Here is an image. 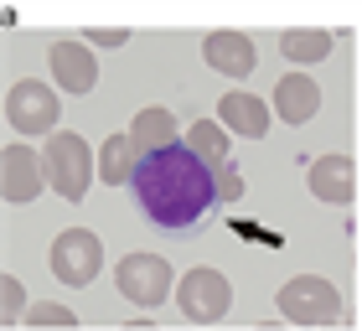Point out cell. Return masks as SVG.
<instances>
[{
  "label": "cell",
  "instance_id": "3",
  "mask_svg": "<svg viewBox=\"0 0 362 331\" xmlns=\"http://www.w3.org/2000/svg\"><path fill=\"white\" fill-rule=\"evenodd\" d=\"M279 316L295 326H332L341 321V295L321 274H295L279 285Z\"/></svg>",
  "mask_w": 362,
  "mask_h": 331
},
{
  "label": "cell",
  "instance_id": "9",
  "mask_svg": "<svg viewBox=\"0 0 362 331\" xmlns=\"http://www.w3.org/2000/svg\"><path fill=\"white\" fill-rule=\"evenodd\" d=\"M202 57H207V68L212 73H223V78H249L254 73V62H259V52H254V42L243 37V31H207V42H202Z\"/></svg>",
  "mask_w": 362,
  "mask_h": 331
},
{
  "label": "cell",
  "instance_id": "12",
  "mask_svg": "<svg viewBox=\"0 0 362 331\" xmlns=\"http://www.w3.org/2000/svg\"><path fill=\"white\" fill-rule=\"evenodd\" d=\"M218 124L228 129V135L264 140V135H269V109L259 104L254 93H223V104H218Z\"/></svg>",
  "mask_w": 362,
  "mask_h": 331
},
{
  "label": "cell",
  "instance_id": "16",
  "mask_svg": "<svg viewBox=\"0 0 362 331\" xmlns=\"http://www.w3.org/2000/svg\"><path fill=\"white\" fill-rule=\"evenodd\" d=\"M279 52L295 57V62H321L332 52V37L321 26H290V31H279Z\"/></svg>",
  "mask_w": 362,
  "mask_h": 331
},
{
  "label": "cell",
  "instance_id": "7",
  "mask_svg": "<svg viewBox=\"0 0 362 331\" xmlns=\"http://www.w3.org/2000/svg\"><path fill=\"white\" fill-rule=\"evenodd\" d=\"M176 301H181V316L197 321V326H212L228 316V306H233V290H228V279L218 269H192L187 279L176 285Z\"/></svg>",
  "mask_w": 362,
  "mask_h": 331
},
{
  "label": "cell",
  "instance_id": "8",
  "mask_svg": "<svg viewBox=\"0 0 362 331\" xmlns=\"http://www.w3.org/2000/svg\"><path fill=\"white\" fill-rule=\"evenodd\" d=\"M47 187V161L31 145H6L0 151V192L6 202H37Z\"/></svg>",
  "mask_w": 362,
  "mask_h": 331
},
{
  "label": "cell",
  "instance_id": "17",
  "mask_svg": "<svg viewBox=\"0 0 362 331\" xmlns=\"http://www.w3.org/2000/svg\"><path fill=\"white\" fill-rule=\"evenodd\" d=\"M187 145L212 166V171H218V166H228V129H223L218 120H197V124L187 129Z\"/></svg>",
  "mask_w": 362,
  "mask_h": 331
},
{
  "label": "cell",
  "instance_id": "1",
  "mask_svg": "<svg viewBox=\"0 0 362 331\" xmlns=\"http://www.w3.org/2000/svg\"><path fill=\"white\" fill-rule=\"evenodd\" d=\"M129 192H135V207L145 223H156L160 233H202L212 223V207H218V181H212V166L192 151V145H166V151L145 156L129 176Z\"/></svg>",
  "mask_w": 362,
  "mask_h": 331
},
{
  "label": "cell",
  "instance_id": "4",
  "mask_svg": "<svg viewBox=\"0 0 362 331\" xmlns=\"http://www.w3.org/2000/svg\"><path fill=\"white\" fill-rule=\"evenodd\" d=\"M114 285H119V295L129 306H140V310H160V301L171 295V264L160 259V254H124L119 259V269H114Z\"/></svg>",
  "mask_w": 362,
  "mask_h": 331
},
{
  "label": "cell",
  "instance_id": "20",
  "mask_svg": "<svg viewBox=\"0 0 362 331\" xmlns=\"http://www.w3.org/2000/svg\"><path fill=\"white\" fill-rule=\"evenodd\" d=\"M212 181H218V202H238V197L249 192V181L238 176V166H218V171H212Z\"/></svg>",
  "mask_w": 362,
  "mask_h": 331
},
{
  "label": "cell",
  "instance_id": "5",
  "mask_svg": "<svg viewBox=\"0 0 362 331\" xmlns=\"http://www.w3.org/2000/svg\"><path fill=\"white\" fill-rule=\"evenodd\" d=\"M98 269H104V243H98L88 228H68V233H57V243H52V274H57V285L83 290V285L98 279Z\"/></svg>",
  "mask_w": 362,
  "mask_h": 331
},
{
  "label": "cell",
  "instance_id": "2",
  "mask_svg": "<svg viewBox=\"0 0 362 331\" xmlns=\"http://www.w3.org/2000/svg\"><path fill=\"white\" fill-rule=\"evenodd\" d=\"M47 187L57 197H68V202H83L88 181H93V151L83 135H68V129H57V135H47Z\"/></svg>",
  "mask_w": 362,
  "mask_h": 331
},
{
  "label": "cell",
  "instance_id": "19",
  "mask_svg": "<svg viewBox=\"0 0 362 331\" xmlns=\"http://www.w3.org/2000/svg\"><path fill=\"white\" fill-rule=\"evenodd\" d=\"M26 326H73V310H68V306H57V301H31Z\"/></svg>",
  "mask_w": 362,
  "mask_h": 331
},
{
  "label": "cell",
  "instance_id": "21",
  "mask_svg": "<svg viewBox=\"0 0 362 331\" xmlns=\"http://www.w3.org/2000/svg\"><path fill=\"white\" fill-rule=\"evenodd\" d=\"M83 37L98 42V47H124V42H129V31H124V26H88Z\"/></svg>",
  "mask_w": 362,
  "mask_h": 331
},
{
  "label": "cell",
  "instance_id": "6",
  "mask_svg": "<svg viewBox=\"0 0 362 331\" xmlns=\"http://www.w3.org/2000/svg\"><path fill=\"white\" fill-rule=\"evenodd\" d=\"M57 114H62V104L47 83H37V78L11 83V93H6V124L11 129H21V135H47L52 129L57 135Z\"/></svg>",
  "mask_w": 362,
  "mask_h": 331
},
{
  "label": "cell",
  "instance_id": "14",
  "mask_svg": "<svg viewBox=\"0 0 362 331\" xmlns=\"http://www.w3.org/2000/svg\"><path fill=\"white\" fill-rule=\"evenodd\" d=\"M129 145H135V156H156V151H166V145H176V114L171 109H140L135 114V124H129Z\"/></svg>",
  "mask_w": 362,
  "mask_h": 331
},
{
  "label": "cell",
  "instance_id": "15",
  "mask_svg": "<svg viewBox=\"0 0 362 331\" xmlns=\"http://www.w3.org/2000/svg\"><path fill=\"white\" fill-rule=\"evenodd\" d=\"M135 145H129V135H109L104 140V151H98V176L109 181V187H129V176H135Z\"/></svg>",
  "mask_w": 362,
  "mask_h": 331
},
{
  "label": "cell",
  "instance_id": "10",
  "mask_svg": "<svg viewBox=\"0 0 362 331\" xmlns=\"http://www.w3.org/2000/svg\"><path fill=\"white\" fill-rule=\"evenodd\" d=\"M47 62H52L57 88H68V93H88L98 83L93 52H88V47H78V42H52V47H47Z\"/></svg>",
  "mask_w": 362,
  "mask_h": 331
},
{
  "label": "cell",
  "instance_id": "11",
  "mask_svg": "<svg viewBox=\"0 0 362 331\" xmlns=\"http://www.w3.org/2000/svg\"><path fill=\"white\" fill-rule=\"evenodd\" d=\"M274 114L285 124H305V120H316L321 114V88L310 83L305 73H290V78H279L274 83Z\"/></svg>",
  "mask_w": 362,
  "mask_h": 331
},
{
  "label": "cell",
  "instance_id": "13",
  "mask_svg": "<svg viewBox=\"0 0 362 331\" xmlns=\"http://www.w3.org/2000/svg\"><path fill=\"white\" fill-rule=\"evenodd\" d=\"M305 187H310V197H321V202H352L357 171H352L347 156H321V161L305 171Z\"/></svg>",
  "mask_w": 362,
  "mask_h": 331
},
{
  "label": "cell",
  "instance_id": "18",
  "mask_svg": "<svg viewBox=\"0 0 362 331\" xmlns=\"http://www.w3.org/2000/svg\"><path fill=\"white\" fill-rule=\"evenodd\" d=\"M26 285H21V279H16V274H6V279H0V321H6V326H16V321H26Z\"/></svg>",
  "mask_w": 362,
  "mask_h": 331
}]
</instances>
